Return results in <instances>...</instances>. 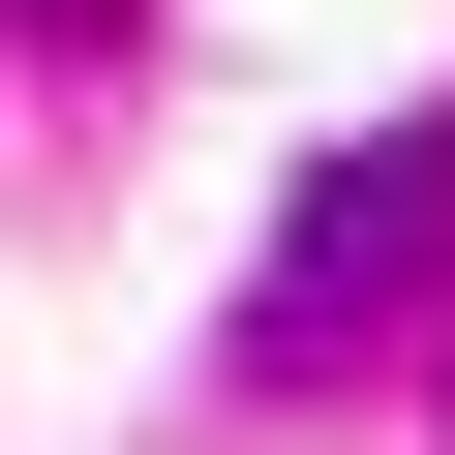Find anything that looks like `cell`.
<instances>
[{
	"label": "cell",
	"mask_w": 455,
	"mask_h": 455,
	"mask_svg": "<svg viewBox=\"0 0 455 455\" xmlns=\"http://www.w3.org/2000/svg\"><path fill=\"white\" fill-rule=\"evenodd\" d=\"M425 243H455V122L334 152V182H304V243H274V304H243V395H304V364H334V334H364V304H395Z\"/></svg>",
	"instance_id": "6da1fadb"
},
{
	"label": "cell",
	"mask_w": 455,
	"mask_h": 455,
	"mask_svg": "<svg viewBox=\"0 0 455 455\" xmlns=\"http://www.w3.org/2000/svg\"><path fill=\"white\" fill-rule=\"evenodd\" d=\"M31 31H61V61H92V31H122V0H31Z\"/></svg>",
	"instance_id": "7a4b0ae2"
}]
</instances>
